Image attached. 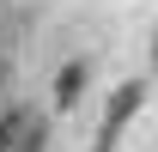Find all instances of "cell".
Instances as JSON below:
<instances>
[{
  "label": "cell",
  "mask_w": 158,
  "mask_h": 152,
  "mask_svg": "<svg viewBox=\"0 0 158 152\" xmlns=\"http://www.w3.org/2000/svg\"><path fill=\"white\" fill-rule=\"evenodd\" d=\"M12 140H19V134H12V122H0V152L12 146Z\"/></svg>",
  "instance_id": "3957f363"
},
{
  "label": "cell",
  "mask_w": 158,
  "mask_h": 152,
  "mask_svg": "<svg viewBox=\"0 0 158 152\" xmlns=\"http://www.w3.org/2000/svg\"><path fill=\"white\" fill-rule=\"evenodd\" d=\"M79 85H85V61H73V67L61 73V85H55V103H61V110H67V103L79 97Z\"/></svg>",
  "instance_id": "7a4b0ae2"
},
{
  "label": "cell",
  "mask_w": 158,
  "mask_h": 152,
  "mask_svg": "<svg viewBox=\"0 0 158 152\" xmlns=\"http://www.w3.org/2000/svg\"><path fill=\"white\" fill-rule=\"evenodd\" d=\"M134 110H140V85H122V91H116V103H110V116H103V146L122 134V122H128Z\"/></svg>",
  "instance_id": "6da1fadb"
}]
</instances>
